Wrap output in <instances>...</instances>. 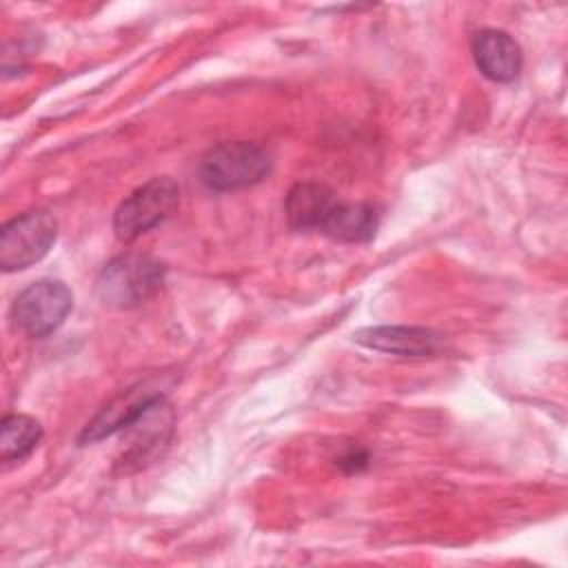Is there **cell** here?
I'll list each match as a JSON object with an SVG mask.
<instances>
[{"label":"cell","mask_w":568,"mask_h":568,"mask_svg":"<svg viewBox=\"0 0 568 568\" xmlns=\"http://www.w3.org/2000/svg\"><path fill=\"white\" fill-rule=\"evenodd\" d=\"M339 466H346V470H359L362 466H366V453H362V450H351L348 455H344L342 459H339Z\"/></svg>","instance_id":"4fadbf2b"},{"label":"cell","mask_w":568,"mask_h":568,"mask_svg":"<svg viewBox=\"0 0 568 568\" xmlns=\"http://www.w3.org/2000/svg\"><path fill=\"white\" fill-rule=\"evenodd\" d=\"M73 295L64 282L40 280L18 293L11 304L13 326L29 337L53 333L71 313Z\"/></svg>","instance_id":"277c9868"},{"label":"cell","mask_w":568,"mask_h":568,"mask_svg":"<svg viewBox=\"0 0 568 568\" xmlns=\"http://www.w3.org/2000/svg\"><path fill=\"white\" fill-rule=\"evenodd\" d=\"M42 428L29 415H7L0 428V459H22L27 457L40 442Z\"/></svg>","instance_id":"7c38bea8"},{"label":"cell","mask_w":568,"mask_h":568,"mask_svg":"<svg viewBox=\"0 0 568 568\" xmlns=\"http://www.w3.org/2000/svg\"><path fill=\"white\" fill-rule=\"evenodd\" d=\"M164 280V266L149 255L126 253L113 257L95 280V293L104 306L133 308L155 293Z\"/></svg>","instance_id":"6da1fadb"},{"label":"cell","mask_w":568,"mask_h":568,"mask_svg":"<svg viewBox=\"0 0 568 568\" xmlns=\"http://www.w3.org/2000/svg\"><path fill=\"white\" fill-rule=\"evenodd\" d=\"M171 426H173L171 408L162 397L153 399L131 424L122 428L129 435L122 464L126 466L135 462L138 466H142L144 462L153 459L160 453V448L169 442Z\"/></svg>","instance_id":"8992f818"},{"label":"cell","mask_w":568,"mask_h":568,"mask_svg":"<svg viewBox=\"0 0 568 568\" xmlns=\"http://www.w3.org/2000/svg\"><path fill=\"white\" fill-rule=\"evenodd\" d=\"M162 397L155 388L146 384H138L124 393H120L115 399H111L82 430L80 444L98 442L102 437H109L118 430H122L126 424H131L153 399Z\"/></svg>","instance_id":"52a82bcc"},{"label":"cell","mask_w":568,"mask_h":568,"mask_svg":"<svg viewBox=\"0 0 568 568\" xmlns=\"http://www.w3.org/2000/svg\"><path fill=\"white\" fill-rule=\"evenodd\" d=\"M355 342L393 355L406 357H426L439 351V335L428 328L417 326H375L364 328L355 335Z\"/></svg>","instance_id":"9c48e42d"},{"label":"cell","mask_w":568,"mask_h":568,"mask_svg":"<svg viewBox=\"0 0 568 568\" xmlns=\"http://www.w3.org/2000/svg\"><path fill=\"white\" fill-rule=\"evenodd\" d=\"M473 55L479 71L495 82H510L521 69L519 44L499 29H481L473 38Z\"/></svg>","instance_id":"ba28073f"},{"label":"cell","mask_w":568,"mask_h":568,"mask_svg":"<svg viewBox=\"0 0 568 568\" xmlns=\"http://www.w3.org/2000/svg\"><path fill=\"white\" fill-rule=\"evenodd\" d=\"M337 202L331 189L315 182H300L288 191L284 213L288 224L297 231H322Z\"/></svg>","instance_id":"30bf717a"},{"label":"cell","mask_w":568,"mask_h":568,"mask_svg":"<svg viewBox=\"0 0 568 568\" xmlns=\"http://www.w3.org/2000/svg\"><path fill=\"white\" fill-rule=\"evenodd\" d=\"M180 200V186L171 178H153L135 189L113 215V231L118 240L133 242L146 231L162 224Z\"/></svg>","instance_id":"3957f363"},{"label":"cell","mask_w":568,"mask_h":568,"mask_svg":"<svg viewBox=\"0 0 568 568\" xmlns=\"http://www.w3.org/2000/svg\"><path fill=\"white\" fill-rule=\"evenodd\" d=\"M271 171V155L264 146L246 140L220 142L200 162V178L213 191H235L264 180Z\"/></svg>","instance_id":"7a4b0ae2"},{"label":"cell","mask_w":568,"mask_h":568,"mask_svg":"<svg viewBox=\"0 0 568 568\" xmlns=\"http://www.w3.org/2000/svg\"><path fill=\"white\" fill-rule=\"evenodd\" d=\"M379 213L371 204L337 202L324 224V233L342 242H366L375 235Z\"/></svg>","instance_id":"8fae6325"},{"label":"cell","mask_w":568,"mask_h":568,"mask_svg":"<svg viewBox=\"0 0 568 568\" xmlns=\"http://www.w3.org/2000/svg\"><path fill=\"white\" fill-rule=\"evenodd\" d=\"M58 222L49 211H29L2 226L0 266L2 271H20L42 260L55 242Z\"/></svg>","instance_id":"5b68a950"}]
</instances>
